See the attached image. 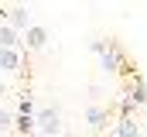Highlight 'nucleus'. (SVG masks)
Wrapping results in <instances>:
<instances>
[{
    "label": "nucleus",
    "mask_w": 147,
    "mask_h": 137,
    "mask_svg": "<svg viewBox=\"0 0 147 137\" xmlns=\"http://www.w3.org/2000/svg\"><path fill=\"white\" fill-rule=\"evenodd\" d=\"M45 41H48V31L41 24H28V48L38 52V48H45Z\"/></svg>",
    "instance_id": "5"
},
{
    "label": "nucleus",
    "mask_w": 147,
    "mask_h": 137,
    "mask_svg": "<svg viewBox=\"0 0 147 137\" xmlns=\"http://www.w3.org/2000/svg\"><path fill=\"white\" fill-rule=\"evenodd\" d=\"M106 117H110V113H106L103 106H89V110H86V120H89V127H92V130H99V127L106 123Z\"/></svg>",
    "instance_id": "8"
},
{
    "label": "nucleus",
    "mask_w": 147,
    "mask_h": 137,
    "mask_svg": "<svg viewBox=\"0 0 147 137\" xmlns=\"http://www.w3.org/2000/svg\"><path fill=\"white\" fill-rule=\"evenodd\" d=\"M3 96H7V82H0V100H3Z\"/></svg>",
    "instance_id": "10"
},
{
    "label": "nucleus",
    "mask_w": 147,
    "mask_h": 137,
    "mask_svg": "<svg viewBox=\"0 0 147 137\" xmlns=\"http://www.w3.org/2000/svg\"><path fill=\"white\" fill-rule=\"evenodd\" d=\"M3 14L10 17V28H14L17 34H21L24 28H28V10H24V7H14V10H3Z\"/></svg>",
    "instance_id": "7"
},
{
    "label": "nucleus",
    "mask_w": 147,
    "mask_h": 137,
    "mask_svg": "<svg viewBox=\"0 0 147 137\" xmlns=\"http://www.w3.org/2000/svg\"><path fill=\"white\" fill-rule=\"evenodd\" d=\"M10 127H14V113H10V110H3V106H0V134L7 137V130H10Z\"/></svg>",
    "instance_id": "9"
},
{
    "label": "nucleus",
    "mask_w": 147,
    "mask_h": 137,
    "mask_svg": "<svg viewBox=\"0 0 147 137\" xmlns=\"http://www.w3.org/2000/svg\"><path fill=\"white\" fill-rule=\"evenodd\" d=\"M0 137H3V134H0Z\"/></svg>",
    "instance_id": "14"
},
{
    "label": "nucleus",
    "mask_w": 147,
    "mask_h": 137,
    "mask_svg": "<svg viewBox=\"0 0 147 137\" xmlns=\"http://www.w3.org/2000/svg\"><path fill=\"white\" fill-rule=\"evenodd\" d=\"M99 65H103V72H123V52L116 45H110V52L99 55Z\"/></svg>",
    "instance_id": "3"
},
{
    "label": "nucleus",
    "mask_w": 147,
    "mask_h": 137,
    "mask_svg": "<svg viewBox=\"0 0 147 137\" xmlns=\"http://www.w3.org/2000/svg\"><path fill=\"white\" fill-rule=\"evenodd\" d=\"M31 137H38V134H31Z\"/></svg>",
    "instance_id": "13"
},
{
    "label": "nucleus",
    "mask_w": 147,
    "mask_h": 137,
    "mask_svg": "<svg viewBox=\"0 0 147 137\" xmlns=\"http://www.w3.org/2000/svg\"><path fill=\"white\" fill-rule=\"evenodd\" d=\"M140 130H147V123H144V127H140Z\"/></svg>",
    "instance_id": "12"
},
{
    "label": "nucleus",
    "mask_w": 147,
    "mask_h": 137,
    "mask_svg": "<svg viewBox=\"0 0 147 137\" xmlns=\"http://www.w3.org/2000/svg\"><path fill=\"white\" fill-rule=\"evenodd\" d=\"M21 65H24V52L21 48H0V72L14 75V72H21Z\"/></svg>",
    "instance_id": "2"
},
{
    "label": "nucleus",
    "mask_w": 147,
    "mask_h": 137,
    "mask_svg": "<svg viewBox=\"0 0 147 137\" xmlns=\"http://www.w3.org/2000/svg\"><path fill=\"white\" fill-rule=\"evenodd\" d=\"M34 130H38V137H58L62 134V117H58L55 106H41L34 113Z\"/></svg>",
    "instance_id": "1"
},
{
    "label": "nucleus",
    "mask_w": 147,
    "mask_h": 137,
    "mask_svg": "<svg viewBox=\"0 0 147 137\" xmlns=\"http://www.w3.org/2000/svg\"><path fill=\"white\" fill-rule=\"evenodd\" d=\"M116 137H144V130H140V123L134 120V117H120V123H116Z\"/></svg>",
    "instance_id": "4"
},
{
    "label": "nucleus",
    "mask_w": 147,
    "mask_h": 137,
    "mask_svg": "<svg viewBox=\"0 0 147 137\" xmlns=\"http://www.w3.org/2000/svg\"><path fill=\"white\" fill-rule=\"evenodd\" d=\"M0 48H21V34L10 24H0Z\"/></svg>",
    "instance_id": "6"
},
{
    "label": "nucleus",
    "mask_w": 147,
    "mask_h": 137,
    "mask_svg": "<svg viewBox=\"0 0 147 137\" xmlns=\"http://www.w3.org/2000/svg\"><path fill=\"white\" fill-rule=\"evenodd\" d=\"M58 137H72V134H58Z\"/></svg>",
    "instance_id": "11"
}]
</instances>
